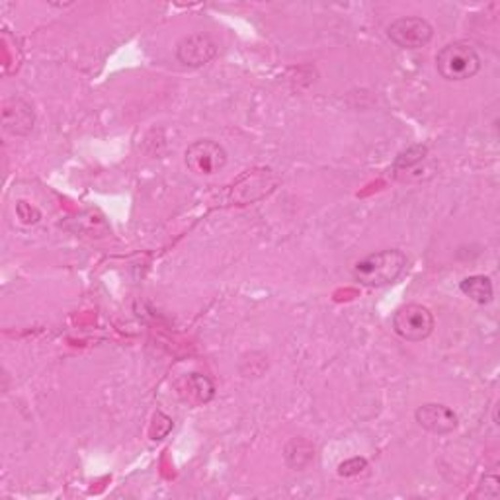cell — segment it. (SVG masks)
Here are the masks:
<instances>
[{
  "mask_svg": "<svg viewBox=\"0 0 500 500\" xmlns=\"http://www.w3.org/2000/svg\"><path fill=\"white\" fill-rule=\"evenodd\" d=\"M366 469H367V460H366V457H350V460L342 462L338 465V475L348 479V477L362 475Z\"/></svg>",
  "mask_w": 500,
  "mask_h": 500,
  "instance_id": "13",
  "label": "cell"
},
{
  "mask_svg": "<svg viewBox=\"0 0 500 500\" xmlns=\"http://www.w3.org/2000/svg\"><path fill=\"white\" fill-rule=\"evenodd\" d=\"M186 166L197 176H213L227 166L229 154L223 145L213 139H197L186 149Z\"/></svg>",
  "mask_w": 500,
  "mask_h": 500,
  "instance_id": "4",
  "label": "cell"
},
{
  "mask_svg": "<svg viewBox=\"0 0 500 500\" xmlns=\"http://www.w3.org/2000/svg\"><path fill=\"white\" fill-rule=\"evenodd\" d=\"M285 462L295 471L305 469L313 457H315V448H313L311 441L303 440V438H293L288 446H285Z\"/></svg>",
  "mask_w": 500,
  "mask_h": 500,
  "instance_id": "11",
  "label": "cell"
},
{
  "mask_svg": "<svg viewBox=\"0 0 500 500\" xmlns=\"http://www.w3.org/2000/svg\"><path fill=\"white\" fill-rule=\"evenodd\" d=\"M16 216L24 225H36L41 219V211L26 199H20L16 202Z\"/></svg>",
  "mask_w": 500,
  "mask_h": 500,
  "instance_id": "14",
  "label": "cell"
},
{
  "mask_svg": "<svg viewBox=\"0 0 500 500\" xmlns=\"http://www.w3.org/2000/svg\"><path fill=\"white\" fill-rule=\"evenodd\" d=\"M218 55V44L206 34H192L178 41L176 59L190 69L207 65Z\"/></svg>",
  "mask_w": 500,
  "mask_h": 500,
  "instance_id": "6",
  "label": "cell"
},
{
  "mask_svg": "<svg viewBox=\"0 0 500 500\" xmlns=\"http://www.w3.org/2000/svg\"><path fill=\"white\" fill-rule=\"evenodd\" d=\"M388 37L401 49H420L432 41L434 27L424 18L403 16L389 24Z\"/></svg>",
  "mask_w": 500,
  "mask_h": 500,
  "instance_id": "5",
  "label": "cell"
},
{
  "mask_svg": "<svg viewBox=\"0 0 500 500\" xmlns=\"http://www.w3.org/2000/svg\"><path fill=\"white\" fill-rule=\"evenodd\" d=\"M460 290L465 297H469L471 302H475L479 305H489L493 302V295H495V290H493V282L489 276H469L462 282Z\"/></svg>",
  "mask_w": 500,
  "mask_h": 500,
  "instance_id": "9",
  "label": "cell"
},
{
  "mask_svg": "<svg viewBox=\"0 0 500 500\" xmlns=\"http://www.w3.org/2000/svg\"><path fill=\"white\" fill-rule=\"evenodd\" d=\"M188 388H190L192 395H196V399L199 403H207L209 399L213 397V393H216V388H213L211 379L206 378V376H199V374H194L190 378Z\"/></svg>",
  "mask_w": 500,
  "mask_h": 500,
  "instance_id": "12",
  "label": "cell"
},
{
  "mask_svg": "<svg viewBox=\"0 0 500 500\" xmlns=\"http://www.w3.org/2000/svg\"><path fill=\"white\" fill-rule=\"evenodd\" d=\"M395 333L407 342H422L434 331L432 311L420 303H409L393 315Z\"/></svg>",
  "mask_w": 500,
  "mask_h": 500,
  "instance_id": "3",
  "label": "cell"
},
{
  "mask_svg": "<svg viewBox=\"0 0 500 500\" xmlns=\"http://www.w3.org/2000/svg\"><path fill=\"white\" fill-rule=\"evenodd\" d=\"M428 149L424 145H414L409 151H405L403 154H399V159L395 161L393 173L399 180H410L412 175H417L419 166L426 161Z\"/></svg>",
  "mask_w": 500,
  "mask_h": 500,
  "instance_id": "10",
  "label": "cell"
},
{
  "mask_svg": "<svg viewBox=\"0 0 500 500\" xmlns=\"http://www.w3.org/2000/svg\"><path fill=\"white\" fill-rule=\"evenodd\" d=\"M414 419H417L419 426H422L424 431L432 432V434H450L457 428V414L441 403H426L417 409L414 412Z\"/></svg>",
  "mask_w": 500,
  "mask_h": 500,
  "instance_id": "7",
  "label": "cell"
},
{
  "mask_svg": "<svg viewBox=\"0 0 500 500\" xmlns=\"http://www.w3.org/2000/svg\"><path fill=\"white\" fill-rule=\"evenodd\" d=\"M36 113L34 108L22 98H10L3 104L5 132L16 137H24L34 130Z\"/></svg>",
  "mask_w": 500,
  "mask_h": 500,
  "instance_id": "8",
  "label": "cell"
},
{
  "mask_svg": "<svg viewBox=\"0 0 500 500\" xmlns=\"http://www.w3.org/2000/svg\"><path fill=\"white\" fill-rule=\"evenodd\" d=\"M477 496L496 500L500 496V479L496 475H484L477 489Z\"/></svg>",
  "mask_w": 500,
  "mask_h": 500,
  "instance_id": "15",
  "label": "cell"
},
{
  "mask_svg": "<svg viewBox=\"0 0 500 500\" xmlns=\"http://www.w3.org/2000/svg\"><path fill=\"white\" fill-rule=\"evenodd\" d=\"M481 57L467 41H452L436 55V69L440 77L450 82L473 79L481 70Z\"/></svg>",
  "mask_w": 500,
  "mask_h": 500,
  "instance_id": "2",
  "label": "cell"
},
{
  "mask_svg": "<svg viewBox=\"0 0 500 500\" xmlns=\"http://www.w3.org/2000/svg\"><path fill=\"white\" fill-rule=\"evenodd\" d=\"M407 268V256L399 249H385L354 264V280L366 288H383L401 278Z\"/></svg>",
  "mask_w": 500,
  "mask_h": 500,
  "instance_id": "1",
  "label": "cell"
}]
</instances>
